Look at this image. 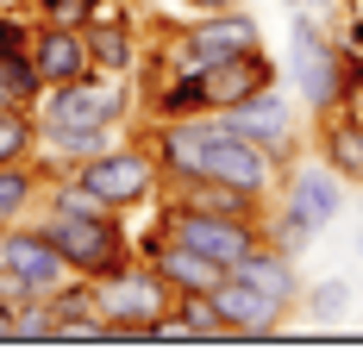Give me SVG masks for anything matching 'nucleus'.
<instances>
[{
	"label": "nucleus",
	"instance_id": "f257e3e1",
	"mask_svg": "<svg viewBox=\"0 0 363 363\" xmlns=\"http://www.w3.org/2000/svg\"><path fill=\"white\" fill-rule=\"evenodd\" d=\"M345 182L332 176L320 157H294L282 182H276V194H269V213H263V245H276V251L289 257H307L320 238H326V225L345 213Z\"/></svg>",
	"mask_w": 363,
	"mask_h": 363
},
{
	"label": "nucleus",
	"instance_id": "f03ea898",
	"mask_svg": "<svg viewBox=\"0 0 363 363\" xmlns=\"http://www.w3.org/2000/svg\"><path fill=\"white\" fill-rule=\"evenodd\" d=\"M289 82L301 113H332L351 107V75H345V44H338V26L313 19V13H294L289 26Z\"/></svg>",
	"mask_w": 363,
	"mask_h": 363
},
{
	"label": "nucleus",
	"instance_id": "7ed1b4c3",
	"mask_svg": "<svg viewBox=\"0 0 363 363\" xmlns=\"http://www.w3.org/2000/svg\"><path fill=\"white\" fill-rule=\"evenodd\" d=\"M75 182H82L107 213H150V207L163 201V169H157V157H150L145 132H138V138L125 132L119 145L82 157V163H75Z\"/></svg>",
	"mask_w": 363,
	"mask_h": 363
},
{
	"label": "nucleus",
	"instance_id": "20e7f679",
	"mask_svg": "<svg viewBox=\"0 0 363 363\" xmlns=\"http://www.w3.org/2000/svg\"><path fill=\"white\" fill-rule=\"evenodd\" d=\"M38 225L63 251V263L88 282L132 257V225L125 213H107V207H38Z\"/></svg>",
	"mask_w": 363,
	"mask_h": 363
},
{
	"label": "nucleus",
	"instance_id": "39448f33",
	"mask_svg": "<svg viewBox=\"0 0 363 363\" xmlns=\"http://www.w3.org/2000/svg\"><path fill=\"white\" fill-rule=\"evenodd\" d=\"M94 301L107 313V338H150L176 294H169V282L150 269L145 257H125L119 269L94 276Z\"/></svg>",
	"mask_w": 363,
	"mask_h": 363
},
{
	"label": "nucleus",
	"instance_id": "423d86ee",
	"mask_svg": "<svg viewBox=\"0 0 363 363\" xmlns=\"http://www.w3.org/2000/svg\"><path fill=\"white\" fill-rule=\"evenodd\" d=\"M150 213L163 219L169 232H176L182 245H194L201 257H213V263H238L245 251H257L263 245V219H245V213H207V207H182V201H157Z\"/></svg>",
	"mask_w": 363,
	"mask_h": 363
},
{
	"label": "nucleus",
	"instance_id": "0eeeda50",
	"mask_svg": "<svg viewBox=\"0 0 363 363\" xmlns=\"http://www.w3.org/2000/svg\"><path fill=\"white\" fill-rule=\"evenodd\" d=\"M75 269L63 263V251L44 238V225L38 219H19V225H6L0 232V282L13 294H57L63 282H69Z\"/></svg>",
	"mask_w": 363,
	"mask_h": 363
},
{
	"label": "nucleus",
	"instance_id": "6e6552de",
	"mask_svg": "<svg viewBox=\"0 0 363 363\" xmlns=\"http://www.w3.org/2000/svg\"><path fill=\"white\" fill-rule=\"evenodd\" d=\"M213 119L225 125V132H238V138H251V145L276 150L282 163H294L301 145H307L301 113H294V101L282 94V82H276V88H263V94H251V101H238V107H219Z\"/></svg>",
	"mask_w": 363,
	"mask_h": 363
},
{
	"label": "nucleus",
	"instance_id": "1a4fd4ad",
	"mask_svg": "<svg viewBox=\"0 0 363 363\" xmlns=\"http://www.w3.org/2000/svg\"><path fill=\"white\" fill-rule=\"evenodd\" d=\"M176 50H188L201 69H213L225 57H245V50H263V26H257L245 6H219V13H201V19H188L169 32Z\"/></svg>",
	"mask_w": 363,
	"mask_h": 363
},
{
	"label": "nucleus",
	"instance_id": "9d476101",
	"mask_svg": "<svg viewBox=\"0 0 363 363\" xmlns=\"http://www.w3.org/2000/svg\"><path fill=\"white\" fill-rule=\"evenodd\" d=\"M307 145L345 188H363V113L357 107H332L307 119Z\"/></svg>",
	"mask_w": 363,
	"mask_h": 363
},
{
	"label": "nucleus",
	"instance_id": "9b49d317",
	"mask_svg": "<svg viewBox=\"0 0 363 363\" xmlns=\"http://www.w3.org/2000/svg\"><path fill=\"white\" fill-rule=\"evenodd\" d=\"M219 313H225V332L232 338H276V332L289 326V307L282 301H269V294H257L251 282H238V276H225L213 289Z\"/></svg>",
	"mask_w": 363,
	"mask_h": 363
},
{
	"label": "nucleus",
	"instance_id": "f8f14e48",
	"mask_svg": "<svg viewBox=\"0 0 363 363\" xmlns=\"http://www.w3.org/2000/svg\"><path fill=\"white\" fill-rule=\"evenodd\" d=\"M282 82V63L269 57V44L263 50H245V57H225V63H213L207 69V101L219 107H238V101H251V94H263V88H276Z\"/></svg>",
	"mask_w": 363,
	"mask_h": 363
},
{
	"label": "nucleus",
	"instance_id": "ddd939ff",
	"mask_svg": "<svg viewBox=\"0 0 363 363\" xmlns=\"http://www.w3.org/2000/svg\"><path fill=\"white\" fill-rule=\"evenodd\" d=\"M32 63H38V75H44V88H63V82L94 75L88 32H82V26H38L32 32Z\"/></svg>",
	"mask_w": 363,
	"mask_h": 363
},
{
	"label": "nucleus",
	"instance_id": "4468645a",
	"mask_svg": "<svg viewBox=\"0 0 363 363\" xmlns=\"http://www.w3.org/2000/svg\"><path fill=\"white\" fill-rule=\"evenodd\" d=\"M50 307V338L57 345H75V338H107V313L94 301V282L88 276H69L57 294H44Z\"/></svg>",
	"mask_w": 363,
	"mask_h": 363
},
{
	"label": "nucleus",
	"instance_id": "2eb2a0df",
	"mask_svg": "<svg viewBox=\"0 0 363 363\" xmlns=\"http://www.w3.org/2000/svg\"><path fill=\"white\" fill-rule=\"evenodd\" d=\"M150 338L157 345H225L232 332H225V313H219L213 294H176Z\"/></svg>",
	"mask_w": 363,
	"mask_h": 363
},
{
	"label": "nucleus",
	"instance_id": "dca6fc26",
	"mask_svg": "<svg viewBox=\"0 0 363 363\" xmlns=\"http://www.w3.org/2000/svg\"><path fill=\"white\" fill-rule=\"evenodd\" d=\"M232 276L238 282H251L257 294H269V301H282V307H301V289H307V276H301V257L276 251V245H257V251H245L238 263H232Z\"/></svg>",
	"mask_w": 363,
	"mask_h": 363
},
{
	"label": "nucleus",
	"instance_id": "f3484780",
	"mask_svg": "<svg viewBox=\"0 0 363 363\" xmlns=\"http://www.w3.org/2000/svg\"><path fill=\"white\" fill-rule=\"evenodd\" d=\"M82 32H88L94 75H125V82H138V63H145V32H138V26H82Z\"/></svg>",
	"mask_w": 363,
	"mask_h": 363
},
{
	"label": "nucleus",
	"instance_id": "a211bd4d",
	"mask_svg": "<svg viewBox=\"0 0 363 363\" xmlns=\"http://www.w3.org/2000/svg\"><path fill=\"white\" fill-rule=\"evenodd\" d=\"M38 207H44V176H38V163H0V225L38 219Z\"/></svg>",
	"mask_w": 363,
	"mask_h": 363
},
{
	"label": "nucleus",
	"instance_id": "6ab92c4d",
	"mask_svg": "<svg viewBox=\"0 0 363 363\" xmlns=\"http://www.w3.org/2000/svg\"><path fill=\"white\" fill-rule=\"evenodd\" d=\"M0 163H38V107H0Z\"/></svg>",
	"mask_w": 363,
	"mask_h": 363
},
{
	"label": "nucleus",
	"instance_id": "aec40b11",
	"mask_svg": "<svg viewBox=\"0 0 363 363\" xmlns=\"http://www.w3.org/2000/svg\"><path fill=\"white\" fill-rule=\"evenodd\" d=\"M294 313H301V320H345V313H351V276H326V282H307Z\"/></svg>",
	"mask_w": 363,
	"mask_h": 363
},
{
	"label": "nucleus",
	"instance_id": "412c9836",
	"mask_svg": "<svg viewBox=\"0 0 363 363\" xmlns=\"http://www.w3.org/2000/svg\"><path fill=\"white\" fill-rule=\"evenodd\" d=\"M0 94H6L13 107H38V94H44V75H38L32 50H13V57H0Z\"/></svg>",
	"mask_w": 363,
	"mask_h": 363
},
{
	"label": "nucleus",
	"instance_id": "4be33fe9",
	"mask_svg": "<svg viewBox=\"0 0 363 363\" xmlns=\"http://www.w3.org/2000/svg\"><path fill=\"white\" fill-rule=\"evenodd\" d=\"M32 32H38V19L26 13V6H0V57L32 50Z\"/></svg>",
	"mask_w": 363,
	"mask_h": 363
},
{
	"label": "nucleus",
	"instance_id": "5701e85b",
	"mask_svg": "<svg viewBox=\"0 0 363 363\" xmlns=\"http://www.w3.org/2000/svg\"><path fill=\"white\" fill-rule=\"evenodd\" d=\"M26 13H32L38 26H82L88 19V0H26Z\"/></svg>",
	"mask_w": 363,
	"mask_h": 363
},
{
	"label": "nucleus",
	"instance_id": "b1692460",
	"mask_svg": "<svg viewBox=\"0 0 363 363\" xmlns=\"http://www.w3.org/2000/svg\"><path fill=\"white\" fill-rule=\"evenodd\" d=\"M19 307H26V294H13L0 282V338H19Z\"/></svg>",
	"mask_w": 363,
	"mask_h": 363
},
{
	"label": "nucleus",
	"instance_id": "393cba45",
	"mask_svg": "<svg viewBox=\"0 0 363 363\" xmlns=\"http://www.w3.org/2000/svg\"><path fill=\"white\" fill-rule=\"evenodd\" d=\"M188 13H219V6H238V0H182Z\"/></svg>",
	"mask_w": 363,
	"mask_h": 363
},
{
	"label": "nucleus",
	"instance_id": "a878e982",
	"mask_svg": "<svg viewBox=\"0 0 363 363\" xmlns=\"http://www.w3.org/2000/svg\"><path fill=\"white\" fill-rule=\"evenodd\" d=\"M351 107H357V113H363V82H357V94H351Z\"/></svg>",
	"mask_w": 363,
	"mask_h": 363
},
{
	"label": "nucleus",
	"instance_id": "bb28decb",
	"mask_svg": "<svg viewBox=\"0 0 363 363\" xmlns=\"http://www.w3.org/2000/svg\"><path fill=\"white\" fill-rule=\"evenodd\" d=\"M357 251H363V232H357Z\"/></svg>",
	"mask_w": 363,
	"mask_h": 363
},
{
	"label": "nucleus",
	"instance_id": "cd10ccee",
	"mask_svg": "<svg viewBox=\"0 0 363 363\" xmlns=\"http://www.w3.org/2000/svg\"><path fill=\"white\" fill-rule=\"evenodd\" d=\"M357 207H363V188H357Z\"/></svg>",
	"mask_w": 363,
	"mask_h": 363
},
{
	"label": "nucleus",
	"instance_id": "c85d7f7f",
	"mask_svg": "<svg viewBox=\"0 0 363 363\" xmlns=\"http://www.w3.org/2000/svg\"><path fill=\"white\" fill-rule=\"evenodd\" d=\"M0 107H6V94H0Z\"/></svg>",
	"mask_w": 363,
	"mask_h": 363
},
{
	"label": "nucleus",
	"instance_id": "c756f323",
	"mask_svg": "<svg viewBox=\"0 0 363 363\" xmlns=\"http://www.w3.org/2000/svg\"><path fill=\"white\" fill-rule=\"evenodd\" d=\"M0 232H6V225H0Z\"/></svg>",
	"mask_w": 363,
	"mask_h": 363
}]
</instances>
